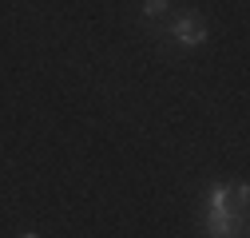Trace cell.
Segmentation results:
<instances>
[{
  "instance_id": "obj_1",
  "label": "cell",
  "mask_w": 250,
  "mask_h": 238,
  "mask_svg": "<svg viewBox=\"0 0 250 238\" xmlns=\"http://www.w3.org/2000/svg\"><path fill=\"white\" fill-rule=\"evenodd\" d=\"M175 36H179L187 48L203 44V40H207V20H203L199 12H183V16L175 20Z\"/></svg>"
},
{
  "instance_id": "obj_2",
  "label": "cell",
  "mask_w": 250,
  "mask_h": 238,
  "mask_svg": "<svg viewBox=\"0 0 250 238\" xmlns=\"http://www.w3.org/2000/svg\"><path fill=\"white\" fill-rule=\"evenodd\" d=\"M234 215H223V211H207V234L210 238H234Z\"/></svg>"
},
{
  "instance_id": "obj_3",
  "label": "cell",
  "mask_w": 250,
  "mask_h": 238,
  "mask_svg": "<svg viewBox=\"0 0 250 238\" xmlns=\"http://www.w3.org/2000/svg\"><path fill=\"white\" fill-rule=\"evenodd\" d=\"M143 12H147V16H163V12H167V0H147Z\"/></svg>"
},
{
  "instance_id": "obj_4",
  "label": "cell",
  "mask_w": 250,
  "mask_h": 238,
  "mask_svg": "<svg viewBox=\"0 0 250 238\" xmlns=\"http://www.w3.org/2000/svg\"><path fill=\"white\" fill-rule=\"evenodd\" d=\"M24 238H36V234H24Z\"/></svg>"
}]
</instances>
